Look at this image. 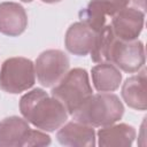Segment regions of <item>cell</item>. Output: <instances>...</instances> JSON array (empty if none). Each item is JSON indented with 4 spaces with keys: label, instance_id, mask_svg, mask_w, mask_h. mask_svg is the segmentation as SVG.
Masks as SVG:
<instances>
[{
    "label": "cell",
    "instance_id": "5",
    "mask_svg": "<svg viewBox=\"0 0 147 147\" xmlns=\"http://www.w3.org/2000/svg\"><path fill=\"white\" fill-rule=\"evenodd\" d=\"M34 83V64L30 59L14 56L2 62L0 68V88L3 92L18 94L31 88Z\"/></svg>",
    "mask_w": 147,
    "mask_h": 147
},
{
    "label": "cell",
    "instance_id": "8",
    "mask_svg": "<svg viewBox=\"0 0 147 147\" xmlns=\"http://www.w3.org/2000/svg\"><path fill=\"white\" fill-rule=\"evenodd\" d=\"M129 3L130 0H90L87 7L79 11L80 21L99 32L107 24V18H111Z\"/></svg>",
    "mask_w": 147,
    "mask_h": 147
},
{
    "label": "cell",
    "instance_id": "6",
    "mask_svg": "<svg viewBox=\"0 0 147 147\" xmlns=\"http://www.w3.org/2000/svg\"><path fill=\"white\" fill-rule=\"evenodd\" d=\"M146 16V0H130V3L110 18L114 36L123 41H132L140 36Z\"/></svg>",
    "mask_w": 147,
    "mask_h": 147
},
{
    "label": "cell",
    "instance_id": "11",
    "mask_svg": "<svg viewBox=\"0 0 147 147\" xmlns=\"http://www.w3.org/2000/svg\"><path fill=\"white\" fill-rule=\"evenodd\" d=\"M57 141L68 147H94L95 131L93 126L72 121L63 124L57 133Z\"/></svg>",
    "mask_w": 147,
    "mask_h": 147
},
{
    "label": "cell",
    "instance_id": "9",
    "mask_svg": "<svg viewBox=\"0 0 147 147\" xmlns=\"http://www.w3.org/2000/svg\"><path fill=\"white\" fill-rule=\"evenodd\" d=\"M98 31L83 21L72 23L64 36V46L74 55L85 56L90 54L95 45Z\"/></svg>",
    "mask_w": 147,
    "mask_h": 147
},
{
    "label": "cell",
    "instance_id": "3",
    "mask_svg": "<svg viewBox=\"0 0 147 147\" xmlns=\"http://www.w3.org/2000/svg\"><path fill=\"white\" fill-rule=\"evenodd\" d=\"M93 94L88 74L83 68H74L62 77V79L52 87L51 95L57 99L72 115L85 100Z\"/></svg>",
    "mask_w": 147,
    "mask_h": 147
},
{
    "label": "cell",
    "instance_id": "7",
    "mask_svg": "<svg viewBox=\"0 0 147 147\" xmlns=\"http://www.w3.org/2000/svg\"><path fill=\"white\" fill-rule=\"evenodd\" d=\"M70 61L60 49H47L39 54L34 63L38 82L45 87H53L68 72Z\"/></svg>",
    "mask_w": 147,
    "mask_h": 147
},
{
    "label": "cell",
    "instance_id": "4",
    "mask_svg": "<svg viewBox=\"0 0 147 147\" xmlns=\"http://www.w3.org/2000/svg\"><path fill=\"white\" fill-rule=\"evenodd\" d=\"M51 137L39 130H32L25 118L9 116L0 121L1 147L48 146Z\"/></svg>",
    "mask_w": 147,
    "mask_h": 147
},
{
    "label": "cell",
    "instance_id": "14",
    "mask_svg": "<svg viewBox=\"0 0 147 147\" xmlns=\"http://www.w3.org/2000/svg\"><path fill=\"white\" fill-rule=\"evenodd\" d=\"M92 83L98 92H115L122 82L119 69L110 62H100L91 70Z\"/></svg>",
    "mask_w": 147,
    "mask_h": 147
},
{
    "label": "cell",
    "instance_id": "15",
    "mask_svg": "<svg viewBox=\"0 0 147 147\" xmlns=\"http://www.w3.org/2000/svg\"><path fill=\"white\" fill-rule=\"evenodd\" d=\"M41 1L45 2V3H57V2H60L62 0H41Z\"/></svg>",
    "mask_w": 147,
    "mask_h": 147
},
{
    "label": "cell",
    "instance_id": "2",
    "mask_svg": "<svg viewBox=\"0 0 147 147\" xmlns=\"http://www.w3.org/2000/svg\"><path fill=\"white\" fill-rule=\"evenodd\" d=\"M124 114L119 98L110 92L92 94L71 115L72 119L93 127H101L118 122Z\"/></svg>",
    "mask_w": 147,
    "mask_h": 147
},
{
    "label": "cell",
    "instance_id": "10",
    "mask_svg": "<svg viewBox=\"0 0 147 147\" xmlns=\"http://www.w3.org/2000/svg\"><path fill=\"white\" fill-rule=\"evenodd\" d=\"M28 28V14L17 2L0 3V33L8 37H18Z\"/></svg>",
    "mask_w": 147,
    "mask_h": 147
},
{
    "label": "cell",
    "instance_id": "13",
    "mask_svg": "<svg viewBox=\"0 0 147 147\" xmlns=\"http://www.w3.org/2000/svg\"><path fill=\"white\" fill-rule=\"evenodd\" d=\"M146 83L147 78L145 69L138 75L126 78L123 83L121 94L123 100L130 108L140 111H145L147 109Z\"/></svg>",
    "mask_w": 147,
    "mask_h": 147
},
{
    "label": "cell",
    "instance_id": "16",
    "mask_svg": "<svg viewBox=\"0 0 147 147\" xmlns=\"http://www.w3.org/2000/svg\"><path fill=\"white\" fill-rule=\"evenodd\" d=\"M21 1H23V2H26V3H29V2H31L32 0H21Z\"/></svg>",
    "mask_w": 147,
    "mask_h": 147
},
{
    "label": "cell",
    "instance_id": "1",
    "mask_svg": "<svg viewBox=\"0 0 147 147\" xmlns=\"http://www.w3.org/2000/svg\"><path fill=\"white\" fill-rule=\"evenodd\" d=\"M22 116L34 127L46 132H54L68 119L64 106L42 88H33L20 99Z\"/></svg>",
    "mask_w": 147,
    "mask_h": 147
},
{
    "label": "cell",
    "instance_id": "12",
    "mask_svg": "<svg viewBox=\"0 0 147 147\" xmlns=\"http://www.w3.org/2000/svg\"><path fill=\"white\" fill-rule=\"evenodd\" d=\"M137 132L132 125L119 123L102 126L98 131V145L100 147H130Z\"/></svg>",
    "mask_w": 147,
    "mask_h": 147
}]
</instances>
